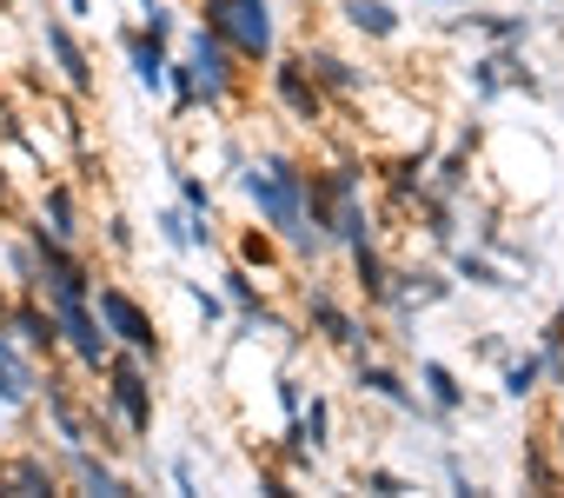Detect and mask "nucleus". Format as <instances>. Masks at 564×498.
<instances>
[{"label":"nucleus","mask_w":564,"mask_h":498,"mask_svg":"<svg viewBox=\"0 0 564 498\" xmlns=\"http://www.w3.org/2000/svg\"><path fill=\"white\" fill-rule=\"evenodd\" d=\"M246 193L259 199V213L279 226V232H306V173L293 166V160H259L252 173H246Z\"/></svg>","instance_id":"1"},{"label":"nucleus","mask_w":564,"mask_h":498,"mask_svg":"<svg viewBox=\"0 0 564 498\" xmlns=\"http://www.w3.org/2000/svg\"><path fill=\"white\" fill-rule=\"evenodd\" d=\"M206 14L213 28L239 47V54H272V14H265V0H206Z\"/></svg>","instance_id":"2"},{"label":"nucleus","mask_w":564,"mask_h":498,"mask_svg":"<svg viewBox=\"0 0 564 498\" xmlns=\"http://www.w3.org/2000/svg\"><path fill=\"white\" fill-rule=\"evenodd\" d=\"M54 306H61V313H54V326L74 339V353H80L87 366H100V359H107V333L94 326V313H87V293H54Z\"/></svg>","instance_id":"3"},{"label":"nucleus","mask_w":564,"mask_h":498,"mask_svg":"<svg viewBox=\"0 0 564 498\" xmlns=\"http://www.w3.org/2000/svg\"><path fill=\"white\" fill-rule=\"evenodd\" d=\"M100 320H107V326H113L133 353H153V320H147V313H140L120 286H100Z\"/></svg>","instance_id":"4"},{"label":"nucleus","mask_w":564,"mask_h":498,"mask_svg":"<svg viewBox=\"0 0 564 498\" xmlns=\"http://www.w3.org/2000/svg\"><path fill=\"white\" fill-rule=\"evenodd\" d=\"M113 405L127 419V432H153V392H147V372L140 366H113Z\"/></svg>","instance_id":"5"},{"label":"nucleus","mask_w":564,"mask_h":498,"mask_svg":"<svg viewBox=\"0 0 564 498\" xmlns=\"http://www.w3.org/2000/svg\"><path fill=\"white\" fill-rule=\"evenodd\" d=\"M193 74H199V94H206V100H219V94H226L232 67H226V47H219V34H193Z\"/></svg>","instance_id":"6"},{"label":"nucleus","mask_w":564,"mask_h":498,"mask_svg":"<svg viewBox=\"0 0 564 498\" xmlns=\"http://www.w3.org/2000/svg\"><path fill=\"white\" fill-rule=\"evenodd\" d=\"M47 47H54V61H61V74H67V80H74V87L87 94V87H94V74H87V54L74 47V34H67L61 21H47Z\"/></svg>","instance_id":"7"},{"label":"nucleus","mask_w":564,"mask_h":498,"mask_svg":"<svg viewBox=\"0 0 564 498\" xmlns=\"http://www.w3.org/2000/svg\"><path fill=\"white\" fill-rule=\"evenodd\" d=\"M34 392V366L8 346V339H0V399H8V405H21Z\"/></svg>","instance_id":"8"},{"label":"nucleus","mask_w":564,"mask_h":498,"mask_svg":"<svg viewBox=\"0 0 564 498\" xmlns=\"http://www.w3.org/2000/svg\"><path fill=\"white\" fill-rule=\"evenodd\" d=\"M346 21H352L359 34H372V41H386V34H399V14L386 8V0H346Z\"/></svg>","instance_id":"9"},{"label":"nucleus","mask_w":564,"mask_h":498,"mask_svg":"<svg viewBox=\"0 0 564 498\" xmlns=\"http://www.w3.org/2000/svg\"><path fill=\"white\" fill-rule=\"evenodd\" d=\"M279 100H286L300 120H313V113H319V94L306 87V74H300V67H279Z\"/></svg>","instance_id":"10"},{"label":"nucleus","mask_w":564,"mask_h":498,"mask_svg":"<svg viewBox=\"0 0 564 498\" xmlns=\"http://www.w3.org/2000/svg\"><path fill=\"white\" fill-rule=\"evenodd\" d=\"M127 54H133V74H140V87H166V54L153 47V41H127Z\"/></svg>","instance_id":"11"},{"label":"nucleus","mask_w":564,"mask_h":498,"mask_svg":"<svg viewBox=\"0 0 564 498\" xmlns=\"http://www.w3.org/2000/svg\"><path fill=\"white\" fill-rule=\"evenodd\" d=\"M359 386L379 392V399H392V405H412V386L399 372H386V366H359Z\"/></svg>","instance_id":"12"},{"label":"nucleus","mask_w":564,"mask_h":498,"mask_svg":"<svg viewBox=\"0 0 564 498\" xmlns=\"http://www.w3.org/2000/svg\"><path fill=\"white\" fill-rule=\"evenodd\" d=\"M425 392H432L438 412H458V405H465V392H458V379H452L445 366H425Z\"/></svg>","instance_id":"13"},{"label":"nucleus","mask_w":564,"mask_h":498,"mask_svg":"<svg viewBox=\"0 0 564 498\" xmlns=\"http://www.w3.org/2000/svg\"><path fill=\"white\" fill-rule=\"evenodd\" d=\"M8 326H14V333H21L28 346H54V320H47V313H34V306H21V313H14Z\"/></svg>","instance_id":"14"},{"label":"nucleus","mask_w":564,"mask_h":498,"mask_svg":"<svg viewBox=\"0 0 564 498\" xmlns=\"http://www.w3.org/2000/svg\"><path fill=\"white\" fill-rule=\"evenodd\" d=\"M359 286H366L372 300H386V293H392V280H386V267H379V253H372L366 239H359Z\"/></svg>","instance_id":"15"},{"label":"nucleus","mask_w":564,"mask_h":498,"mask_svg":"<svg viewBox=\"0 0 564 498\" xmlns=\"http://www.w3.org/2000/svg\"><path fill=\"white\" fill-rule=\"evenodd\" d=\"M160 232H166V246H180V253H186V246H199V239H206V226H193L186 213H160Z\"/></svg>","instance_id":"16"},{"label":"nucleus","mask_w":564,"mask_h":498,"mask_svg":"<svg viewBox=\"0 0 564 498\" xmlns=\"http://www.w3.org/2000/svg\"><path fill=\"white\" fill-rule=\"evenodd\" d=\"M47 219H54V226H41V232H54L61 246L80 232V226H74V199H67V193H54V199H47Z\"/></svg>","instance_id":"17"},{"label":"nucleus","mask_w":564,"mask_h":498,"mask_svg":"<svg viewBox=\"0 0 564 498\" xmlns=\"http://www.w3.org/2000/svg\"><path fill=\"white\" fill-rule=\"evenodd\" d=\"M74 458H80V478H87L94 491H127V485H120V472H107L100 458H87V445H74Z\"/></svg>","instance_id":"18"},{"label":"nucleus","mask_w":564,"mask_h":498,"mask_svg":"<svg viewBox=\"0 0 564 498\" xmlns=\"http://www.w3.org/2000/svg\"><path fill=\"white\" fill-rule=\"evenodd\" d=\"M313 320H319V326H326L339 346H352V339H359V333H352V320H346L339 306H326V300H313Z\"/></svg>","instance_id":"19"},{"label":"nucleus","mask_w":564,"mask_h":498,"mask_svg":"<svg viewBox=\"0 0 564 498\" xmlns=\"http://www.w3.org/2000/svg\"><path fill=\"white\" fill-rule=\"evenodd\" d=\"M306 67H319V80H326V87H359V74H352L346 61H333V54H313Z\"/></svg>","instance_id":"20"},{"label":"nucleus","mask_w":564,"mask_h":498,"mask_svg":"<svg viewBox=\"0 0 564 498\" xmlns=\"http://www.w3.org/2000/svg\"><path fill=\"white\" fill-rule=\"evenodd\" d=\"M538 372H544V359H524V366H511V372H505V392H511V399H524V392L538 386Z\"/></svg>","instance_id":"21"},{"label":"nucleus","mask_w":564,"mask_h":498,"mask_svg":"<svg viewBox=\"0 0 564 498\" xmlns=\"http://www.w3.org/2000/svg\"><path fill=\"white\" fill-rule=\"evenodd\" d=\"M458 273H465L471 286H491V293H498V286H511V280H498V267H485V260H471V253L458 260Z\"/></svg>","instance_id":"22"},{"label":"nucleus","mask_w":564,"mask_h":498,"mask_svg":"<svg viewBox=\"0 0 564 498\" xmlns=\"http://www.w3.org/2000/svg\"><path fill=\"white\" fill-rule=\"evenodd\" d=\"M300 439H306V445H313V452H319V445H326V405H319V399H313V412H306V419H300Z\"/></svg>","instance_id":"23"},{"label":"nucleus","mask_w":564,"mask_h":498,"mask_svg":"<svg viewBox=\"0 0 564 498\" xmlns=\"http://www.w3.org/2000/svg\"><path fill=\"white\" fill-rule=\"evenodd\" d=\"M166 80H173V94H180V107H186V100H199V74H193V67H173Z\"/></svg>","instance_id":"24"},{"label":"nucleus","mask_w":564,"mask_h":498,"mask_svg":"<svg viewBox=\"0 0 564 498\" xmlns=\"http://www.w3.org/2000/svg\"><path fill=\"white\" fill-rule=\"evenodd\" d=\"M226 293H232V300H239V306L259 320V300H252V280H246V273H226Z\"/></svg>","instance_id":"25"},{"label":"nucleus","mask_w":564,"mask_h":498,"mask_svg":"<svg viewBox=\"0 0 564 498\" xmlns=\"http://www.w3.org/2000/svg\"><path fill=\"white\" fill-rule=\"evenodd\" d=\"M14 485H21V491H47V485H54V478H47V472H41V465H34V458H28V465H21V472H14Z\"/></svg>","instance_id":"26"},{"label":"nucleus","mask_w":564,"mask_h":498,"mask_svg":"<svg viewBox=\"0 0 564 498\" xmlns=\"http://www.w3.org/2000/svg\"><path fill=\"white\" fill-rule=\"evenodd\" d=\"M180 193H186V206H193V213L206 219V186H199V180H180Z\"/></svg>","instance_id":"27"},{"label":"nucleus","mask_w":564,"mask_h":498,"mask_svg":"<svg viewBox=\"0 0 564 498\" xmlns=\"http://www.w3.org/2000/svg\"><path fill=\"white\" fill-rule=\"evenodd\" d=\"M67 8H74V14H87V0H67Z\"/></svg>","instance_id":"28"},{"label":"nucleus","mask_w":564,"mask_h":498,"mask_svg":"<svg viewBox=\"0 0 564 498\" xmlns=\"http://www.w3.org/2000/svg\"><path fill=\"white\" fill-rule=\"evenodd\" d=\"M140 8H153V0H140Z\"/></svg>","instance_id":"29"}]
</instances>
